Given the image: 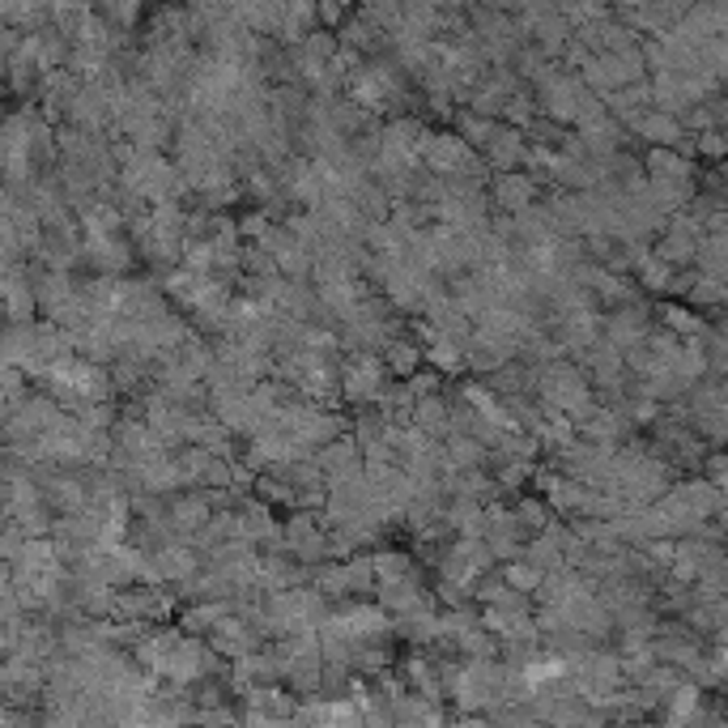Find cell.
Instances as JSON below:
<instances>
[{"label": "cell", "instance_id": "cell-1", "mask_svg": "<svg viewBox=\"0 0 728 728\" xmlns=\"http://www.w3.org/2000/svg\"><path fill=\"white\" fill-rule=\"evenodd\" d=\"M277 431H286L307 456H316L320 447H329V443H337L341 435H349L337 414H333L329 405H316V400H294V405H286V409L277 414Z\"/></svg>", "mask_w": 728, "mask_h": 728}, {"label": "cell", "instance_id": "cell-2", "mask_svg": "<svg viewBox=\"0 0 728 728\" xmlns=\"http://www.w3.org/2000/svg\"><path fill=\"white\" fill-rule=\"evenodd\" d=\"M392 384L396 380H392L384 354H345V362H341V400L375 409L388 396Z\"/></svg>", "mask_w": 728, "mask_h": 728}, {"label": "cell", "instance_id": "cell-3", "mask_svg": "<svg viewBox=\"0 0 728 728\" xmlns=\"http://www.w3.org/2000/svg\"><path fill=\"white\" fill-rule=\"evenodd\" d=\"M485 545L494 550L498 567H511V563L525 558L529 533H525L516 507H507V503H490V507H485Z\"/></svg>", "mask_w": 728, "mask_h": 728}, {"label": "cell", "instance_id": "cell-4", "mask_svg": "<svg viewBox=\"0 0 728 728\" xmlns=\"http://www.w3.org/2000/svg\"><path fill=\"white\" fill-rule=\"evenodd\" d=\"M533 95H536L541 115H550L554 124H563V120H580V107H583V98H588V90H583L571 73H563L558 64H550V73L536 82Z\"/></svg>", "mask_w": 728, "mask_h": 728}, {"label": "cell", "instance_id": "cell-5", "mask_svg": "<svg viewBox=\"0 0 728 728\" xmlns=\"http://www.w3.org/2000/svg\"><path fill=\"white\" fill-rule=\"evenodd\" d=\"M316 465H320V473H324L329 490H341V485L362 482V478H367V452L358 447V439L354 435H341L337 443L320 447V452H316Z\"/></svg>", "mask_w": 728, "mask_h": 728}, {"label": "cell", "instance_id": "cell-6", "mask_svg": "<svg viewBox=\"0 0 728 728\" xmlns=\"http://www.w3.org/2000/svg\"><path fill=\"white\" fill-rule=\"evenodd\" d=\"M337 39H341V48L358 51L362 60H384V55H392V35L367 9H354V17L341 26Z\"/></svg>", "mask_w": 728, "mask_h": 728}, {"label": "cell", "instance_id": "cell-7", "mask_svg": "<svg viewBox=\"0 0 728 728\" xmlns=\"http://www.w3.org/2000/svg\"><path fill=\"white\" fill-rule=\"evenodd\" d=\"M166 516H171L175 533L184 536V541H193L200 529H209V520H213L218 511H213V503H209V490H180V494L166 498Z\"/></svg>", "mask_w": 728, "mask_h": 728}, {"label": "cell", "instance_id": "cell-8", "mask_svg": "<svg viewBox=\"0 0 728 728\" xmlns=\"http://www.w3.org/2000/svg\"><path fill=\"white\" fill-rule=\"evenodd\" d=\"M536 196H541V184H536V175L529 171H511V175H494L490 180V205H494V213H525L529 205H536Z\"/></svg>", "mask_w": 728, "mask_h": 728}, {"label": "cell", "instance_id": "cell-9", "mask_svg": "<svg viewBox=\"0 0 728 728\" xmlns=\"http://www.w3.org/2000/svg\"><path fill=\"white\" fill-rule=\"evenodd\" d=\"M482 158L494 175L525 171V166H529V137H525L520 128H511V124H498V133H494V141L482 149Z\"/></svg>", "mask_w": 728, "mask_h": 728}, {"label": "cell", "instance_id": "cell-10", "mask_svg": "<svg viewBox=\"0 0 728 728\" xmlns=\"http://www.w3.org/2000/svg\"><path fill=\"white\" fill-rule=\"evenodd\" d=\"M4 307H9V324H35L39 294H35V277L26 273V264L4 269Z\"/></svg>", "mask_w": 728, "mask_h": 728}, {"label": "cell", "instance_id": "cell-11", "mask_svg": "<svg viewBox=\"0 0 728 728\" xmlns=\"http://www.w3.org/2000/svg\"><path fill=\"white\" fill-rule=\"evenodd\" d=\"M384 362H388L392 380H414V375L427 367V345L418 337H409V333H400V337L384 349Z\"/></svg>", "mask_w": 728, "mask_h": 728}, {"label": "cell", "instance_id": "cell-12", "mask_svg": "<svg viewBox=\"0 0 728 728\" xmlns=\"http://www.w3.org/2000/svg\"><path fill=\"white\" fill-rule=\"evenodd\" d=\"M235 17H239L256 39H282V26H286V4H239V9H235Z\"/></svg>", "mask_w": 728, "mask_h": 728}, {"label": "cell", "instance_id": "cell-13", "mask_svg": "<svg viewBox=\"0 0 728 728\" xmlns=\"http://www.w3.org/2000/svg\"><path fill=\"white\" fill-rule=\"evenodd\" d=\"M443 452H447V469L452 473H473V469L490 465V447H482L478 439L469 435H452L443 443Z\"/></svg>", "mask_w": 728, "mask_h": 728}, {"label": "cell", "instance_id": "cell-14", "mask_svg": "<svg viewBox=\"0 0 728 728\" xmlns=\"http://www.w3.org/2000/svg\"><path fill=\"white\" fill-rule=\"evenodd\" d=\"M596 316L592 311H571V316H563L558 320V345L567 349V354H583L592 341H596Z\"/></svg>", "mask_w": 728, "mask_h": 728}, {"label": "cell", "instance_id": "cell-15", "mask_svg": "<svg viewBox=\"0 0 728 728\" xmlns=\"http://www.w3.org/2000/svg\"><path fill=\"white\" fill-rule=\"evenodd\" d=\"M452 124H456L452 133H456V137H460L469 149H485L490 141H494V133H498V120H485V115L469 111V107H460Z\"/></svg>", "mask_w": 728, "mask_h": 728}, {"label": "cell", "instance_id": "cell-16", "mask_svg": "<svg viewBox=\"0 0 728 728\" xmlns=\"http://www.w3.org/2000/svg\"><path fill=\"white\" fill-rule=\"evenodd\" d=\"M511 507H516V516H520V525H525L529 541H533V536H541L545 529H550V525H554V520H550V511H554V507H550L541 494H525V498H516Z\"/></svg>", "mask_w": 728, "mask_h": 728}, {"label": "cell", "instance_id": "cell-17", "mask_svg": "<svg viewBox=\"0 0 728 728\" xmlns=\"http://www.w3.org/2000/svg\"><path fill=\"white\" fill-rule=\"evenodd\" d=\"M95 13L115 30V35H128V30L141 22V4H98Z\"/></svg>", "mask_w": 728, "mask_h": 728}, {"label": "cell", "instance_id": "cell-18", "mask_svg": "<svg viewBox=\"0 0 728 728\" xmlns=\"http://www.w3.org/2000/svg\"><path fill=\"white\" fill-rule=\"evenodd\" d=\"M503 580L511 583L516 592H525V596H536V592H541V583H545V576H541L536 567H529V563L520 558V563H511V567H503Z\"/></svg>", "mask_w": 728, "mask_h": 728}, {"label": "cell", "instance_id": "cell-19", "mask_svg": "<svg viewBox=\"0 0 728 728\" xmlns=\"http://www.w3.org/2000/svg\"><path fill=\"white\" fill-rule=\"evenodd\" d=\"M400 384H409V392H414L418 400H427V396H443V375H439L435 367H422L414 380H400Z\"/></svg>", "mask_w": 728, "mask_h": 728}, {"label": "cell", "instance_id": "cell-20", "mask_svg": "<svg viewBox=\"0 0 728 728\" xmlns=\"http://www.w3.org/2000/svg\"><path fill=\"white\" fill-rule=\"evenodd\" d=\"M490 728H545V725L536 720L529 707H507V712H498V716L490 720Z\"/></svg>", "mask_w": 728, "mask_h": 728}]
</instances>
